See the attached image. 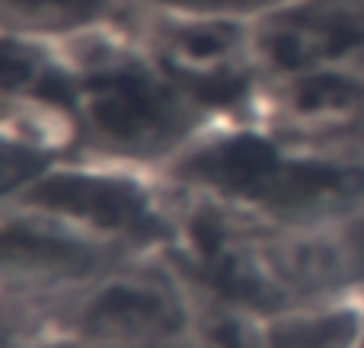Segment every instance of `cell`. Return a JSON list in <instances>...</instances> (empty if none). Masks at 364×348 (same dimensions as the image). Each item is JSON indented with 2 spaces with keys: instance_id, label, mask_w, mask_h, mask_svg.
Returning <instances> with one entry per match:
<instances>
[{
  "instance_id": "cell-11",
  "label": "cell",
  "mask_w": 364,
  "mask_h": 348,
  "mask_svg": "<svg viewBox=\"0 0 364 348\" xmlns=\"http://www.w3.org/2000/svg\"><path fill=\"white\" fill-rule=\"evenodd\" d=\"M4 348H93L90 342H83L80 336L68 330H58V332H45V336H36L29 342H19V345H4Z\"/></svg>"
},
{
  "instance_id": "cell-6",
  "label": "cell",
  "mask_w": 364,
  "mask_h": 348,
  "mask_svg": "<svg viewBox=\"0 0 364 348\" xmlns=\"http://www.w3.org/2000/svg\"><path fill=\"white\" fill-rule=\"evenodd\" d=\"M265 77L364 70V0H278L256 19Z\"/></svg>"
},
{
  "instance_id": "cell-9",
  "label": "cell",
  "mask_w": 364,
  "mask_h": 348,
  "mask_svg": "<svg viewBox=\"0 0 364 348\" xmlns=\"http://www.w3.org/2000/svg\"><path fill=\"white\" fill-rule=\"evenodd\" d=\"M364 298L294 304L262 317V348H361Z\"/></svg>"
},
{
  "instance_id": "cell-8",
  "label": "cell",
  "mask_w": 364,
  "mask_h": 348,
  "mask_svg": "<svg viewBox=\"0 0 364 348\" xmlns=\"http://www.w3.org/2000/svg\"><path fill=\"white\" fill-rule=\"evenodd\" d=\"M141 0H0L4 36L70 45L100 32H134Z\"/></svg>"
},
{
  "instance_id": "cell-7",
  "label": "cell",
  "mask_w": 364,
  "mask_h": 348,
  "mask_svg": "<svg viewBox=\"0 0 364 348\" xmlns=\"http://www.w3.org/2000/svg\"><path fill=\"white\" fill-rule=\"evenodd\" d=\"M256 121L310 147L364 153V70L269 77Z\"/></svg>"
},
{
  "instance_id": "cell-2",
  "label": "cell",
  "mask_w": 364,
  "mask_h": 348,
  "mask_svg": "<svg viewBox=\"0 0 364 348\" xmlns=\"http://www.w3.org/2000/svg\"><path fill=\"white\" fill-rule=\"evenodd\" d=\"M70 70L74 153L164 176L214 125L134 32L58 45Z\"/></svg>"
},
{
  "instance_id": "cell-3",
  "label": "cell",
  "mask_w": 364,
  "mask_h": 348,
  "mask_svg": "<svg viewBox=\"0 0 364 348\" xmlns=\"http://www.w3.org/2000/svg\"><path fill=\"white\" fill-rule=\"evenodd\" d=\"M4 202L74 227L122 256L173 253L179 195L164 176L90 157H64Z\"/></svg>"
},
{
  "instance_id": "cell-1",
  "label": "cell",
  "mask_w": 364,
  "mask_h": 348,
  "mask_svg": "<svg viewBox=\"0 0 364 348\" xmlns=\"http://www.w3.org/2000/svg\"><path fill=\"white\" fill-rule=\"evenodd\" d=\"M164 179L262 224L314 227L364 214V153L301 144L256 119L211 125Z\"/></svg>"
},
{
  "instance_id": "cell-5",
  "label": "cell",
  "mask_w": 364,
  "mask_h": 348,
  "mask_svg": "<svg viewBox=\"0 0 364 348\" xmlns=\"http://www.w3.org/2000/svg\"><path fill=\"white\" fill-rule=\"evenodd\" d=\"M64 330L93 348H170L195 330V291L173 253L134 256L70 307Z\"/></svg>"
},
{
  "instance_id": "cell-10",
  "label": "cell",
  "mask_w": 364,
  "mask_h": 348,
  "mask_svg": "<svg viewBox=\"0 0 364 348\" xmlns=\"http://www.w3.org/2000/svg\"><path fill=\"white\" fill-rule=\"evenodd\" d=\"M278 0H141L147 13L170 16H227V19H259Z\"/></svg>"
},
{
  "instance_id": "cell-4",
  "label": "cell",
  "mask_w": 364,
  "mask_h": 348,
  "mask_svg": "<svg viewBox=\"0 0 364 348\" xmlns=\"http://www.w3.org/2000/svg\"><path fill=\"white\" fill-rule=\"evenodd\" d=\"M134 36L214 125L256 119L269 80L259 61L256 19L144 10Z\"/></svg>"
},
{
  "instance_id": "cell-12",
  "label": "cell",
  "mask_w": 364,
  "mask_h": 348,
  "mask_svg": "<svg viewBox=\"0 0 364 348\" xmlns=\"http://www.w3.org/2000/svg\"><path fill=\"white\" fill-rule=\"evenodd\" d=\"M361 348H364V342H361Z\"/></svg>"
}]
</instances>
